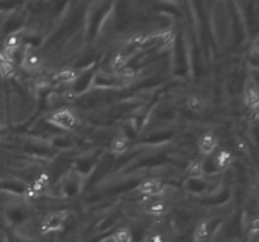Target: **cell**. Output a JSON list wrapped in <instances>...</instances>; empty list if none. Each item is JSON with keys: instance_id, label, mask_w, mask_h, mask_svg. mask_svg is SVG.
<instances>
[{"instance_id": "2", "label": "cell", "mask_w": 259, "mask_h": 242, "mask_svg": "<svg viewBox=\"0 0 259 242\" xmlns=\"http://www.w3.org/2000/svg\"><path fill=\"white\" fill-rule=\"evenodd\" d=\"M48 124L61 131H71L76 129L80 124V117L77 112L71 106L57 108L48 116Z\"/></svg>"}, {"instance_id": "1", "label": "cell", "mask_w": 259, "mask_h": 242, "mask_svg": "<svg viewBox=\"0 0 259 242\" xmlns=\"http://www.w3.org/2000/svg\"><path fill=\"white\" fill-rule=\"evenodd\" d=\"M68 218H70V212L66 208L55 209L51 211L40 219L39 226H38V231L42 236H47V234H55L62 231L67 224Z\"/></svg>"}, {"instance_id": "6", "label": "cell", "mask_w": 259, "mask_h": 242, "mask_svg": "<svg viewBox=\"0 0 259 242\" xmlns=\"http://www.w3.org/2000/svg\"><path fill=\"white\" fill-rule=\"evenodd\" d=\"M233 160H234V153L230 149L220 146L219 150L211 158L212 169H215V170H225V169L232 165Z\"/></svg>"}, {"instance_id": "3", "label": "cell", "mask_w": 259, "mask_h": 242, "mask_svg": "<svg viewBox=\"0 0 259 242\" xmlns=\"http://www.w3.org/2000/svg\"><path fill=\"white\" fill-rule=\"evenodd\" d=\"M222 146L220 136L215 131L207 130L197 138L196 150L201 158H211Z\"/></svg>"}, {"instance_id": "4", "label": "cell", "mask_w": 259, "mask_h": 242, "mask_svg": "<svg viewBox=\"0 0 259 242\" xmlns=\"http://www.w3.org/2000/svg\"><path fill=\"white\" fill-rule=\"evenodd\" d=\"M259 87H258V75L250 76L245 80L242 88V101L243 105L248 110L257 111L259 106Z\"/></svg>"}, {"instance_id": "7", "label": "cell", "mask_w": 259, "mask_h": 242, "mask_svg": "<svg viewBox=\"0 0 259 242\" xmlns=\"http://www.w3.org/2000/svg\"><path fill=\"white\" fill-rule=\"evenodd\" d=\"M111 238H113V242H133L134 241L133 232H132V229L126 226L118 227V228L111 233Z\"/></svg>"}, {"instance_id": "5", "label": "cell", "mask_w": 259, "mask_h": 242, "mask_svg": "<svg viewBox=\"0 0 259 242\" xmlns=\"http://www.w3.org/2000/svg\"><path fill=\"white\" fill-rule=\"evenodd\" d=\"M164 189V182L156 176L143 178L136 186V192L142 197H158Z\"/></svg>"}]
</instances>
